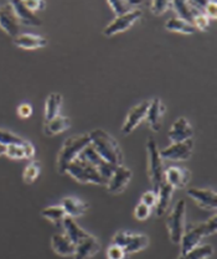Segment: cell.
<instances>
[{
  "label": "cell",
  "instance_id": "42",
  "mask_svg": "<svg viewBox=\"0 0 217 259\" xmlns=\"http://www.w3.org/2000/svg\"><path fill=\"white\" fill-rule=\"evenodd\" d=\"M205 15L208 19H216L217 16V4L216 2H207L205 9H204Z\"/></svg>",
  "mask_w": 217,
  "mask_h": 259
},
{
  "label": "cell",
  "instance_id": "26",
  "mask_svg": "<svg viewBox=\"0 0 217 259\" xmlns=\"http://www.w3.org/2000/svg\"><path fill=\"white\" fill-rule=\"evenodd\" d=\"M171 7L175 8V10L179 14L180 19H183V20L188 21V23L190 24H192L194 16L196 15V14L204 13L201 12V10L196 9L194 5H191L190 2H179V0H177V2L171 3Z\"/></svg>",
  "mask_w": 217,
  "mask_h": 259
},
{
  "label": "cell",
  "instance_id": "16",
  "mask_svg": "<svg viewBox=\"0 0 217 259\" xmlns=\"http://www.w3.org/2000/svg\"><path fill=\"white\" fill-rule=\"evenodd\" d=\"M164 112H165V106H164V103L159 98H154L149 103V108H148L145 119H147L153 132L160 131Z\"/></svg>",
  "mask_w": 217,
  "mask_h": 259
},
{
  "label": "cell",
  "instance_id": "41",
  "mask_svg": "<svg viewBox=\"0 0 217 259\" xmlns=\"http://www.w3.org/2000/svg\"><path fill=\"white\" fill-rule=\"evenodd\" d=\"M24 4H25L27 9L32 13L37 12V10H41L44 7H45V3L41 2V0H26V2H24Z\"/></svg>",
  "mask_w": 217,
  "mask_h": 259
},
{
  "label": "cell",
  "instance_id": "45",
  "mask_svg": "<svg viewBox=\"0 0 217 259\" xmlns=\"http://www.w3.org/2000/svg\"><path fill=\"white\" fill-rule=\"evenodd\" d=\"M5 151H7V147L3 144H0V155H4Z\"/></svg>",
  "mask_w": 217,
  "mask_h": 259
},
{
  "label": "cell",
  "instance_id": "10",
  "mask_svg": "<svg viewBox=\"0 0 217 259\" xmlns=\"http://www.w3.org/2000/svg\"><path fill=\"white\" fill-rule=\"evenodd\" d=\"M0 27L13 37L20 34V23L10 3L0 7Z\"/></svg>",
  "mask_w": 217,
  "mask_h": 259
},
{
  "label": "cell",
  "instance_id": "20",
  "mask_svg": "<svg viewBox=\"0 0 217 259\" xmlns=\"http://www.w3.org/2000/svg\"><path fill=\"white\" fill-rule=\"evenodd\" d=\"M172 192H174V189L166 184L164 181L161 184V186L159 187L158 191H156V214L159 217L163 216V214L166 213V211L169 210L170 202H171Z\"/></svg>",
  "mask_w": 217,
  "mask_h": 259
},
{
  "label": "cell",
  "instance_id": "23",
  "mask_svg": "<svg viewBox=\"0 0 217 259\" xmlns=\"http://www.w3.org/2000/svg\"><path fill=\"white\" fill-rule=\"evenodd\" d=\"M71 126V120L70 118L64 117V115H57L54 119L45 122L44 124V133L49 137H54L56 134L62 133L66 129H68Z\"/></svg>",
  "mask_w": 217,
  "mask_h": 259
},
{
  "label": "cell",
  "instance_id": "19",
  "mask_svg": "<svg viewBox=\"0 0 217 259\" xmlns=\"http://www.w3.org/2000/svg\"><path fill=\"white\" fill-rule=\"evenodd\" d=\"M10 4H12L14 12H15L16 16H18L19 23L29 25V26H40V25L42 24L41 19L35 15V13L30 12V10L27 9L25 4H24V2H18V0H15V2H12Z\"/></svg>",
  "mask_w": 217,
  "mask_h": 259
},
{
  "label": "cell",
  "instance_id": "6",
  "mask_svg": "<svg viewBox=\"0 0 217 259\" xmlns=\"http://www.w3.org/2000/svg\"><path fill=\"white\" fill-rule=\"evenodd\" d=\"M185 214H186V202L180 200L175 205L174 210L169 214L166 220V227L169 230L170 241L175 244H180L185 231Z\"/></svg>",
  "mask_w": 217,
  "mask_h": 259
},
{
  "label": "cell",
  "instance_id": "39",
  "mask_svg": "<svg viewBox=\"0 0 217 259\" xmlns=\"http://www.w3.org/2000/svg\"><path fill=\"white\" fill-rule=\"evenodd\" d=\"M150 212H152V208L148 207L147 205L141 202L137 206L136 210H134V216H136V219L139 220V221H144V220H147L148 217L150 216Z\"/></svg>",
  "mask_w": 217,
  "mask_h": 259
},
{
  "label": "cell",
  "instance_id": "36",
  "mask_svg": "<svg viewBox=\"0 0 217 259\" xmlns=\"http://www.w3.org/2000/svg\"><path fill=\"white\" fill-rule=\"evenodd\" d=\"M192 25L195 26V29L205 31V30H207L208 26H210V19L205 15V13H199L194 16Z\"/></svg>",
  "mask_w": 217,
  "mask_h": 259
},
{
  "label": "cell",
  "instance_id": "29",
  "mask_svg": "<svg viewBox=\"0 0 217 259\" xmlns=\"http://www.w3.org/2000/svg\"><path fill=\"white\" fill-rule=\"evenodd\" d=\"M148 244H149V239H148L147 236L133 235L131 242L128 243V246L124 248V250L128 255V254H132V253H137L139 252V250H143L144 248L148 247Z\"/></svg>",
  "mask_w": 217,
  "mask_h": 259
},
{
  "label": "cell",
  "instance_id": "34",
  "mask_svg": "<svg viewBox=\"0 0 217 259\" xmlns=\"http://www.w3.org/2000/svg\"><path fill=\"white\" fill-rule=\"evenodd\" d=\"M25 143V142H24ZM24 143L23 144H12L7 147V154L12 159H24L25 158V151H24Z\"/></svg>",
  "mask_w": 217,
  "mask_h": 259
},
{
  "label": "cell",
  "instance_id": "13",
  "mask_svg": "<svg viewBox=\"0 0 217 259\" xmlns=\"http://www.w3.org/2000/svg\"><path fill=\"white\" fill-rule=\"evenodd\" d=\"M188 195L194 198L195 202L204 210H216L217 207V195L213 190L208 189H192L188 190Z\"/></svg>",
  "mask_w": 217,
  "mask_h": 259
},
{
  "label": "cell",
  "instance_id": "5",
  "mask_svg": "<svg viewBox=\"0 0 217 259\" xmlns=\"http://www.w3.org/2000/svg\"><path fill=\"white\" fill-rule=\"evenodd\" d=\"M148 150V174H149L150 183L153 185V191H158L159 187L164 183V167L163 159L159 154L158 145L155 140L149 138L147 143Z\"/></svg>",
  "mask_w": 217,
  "mask_h": 259
},
{
  "label": "cell",
  "instance_id": "37",
  "mask_svg": "<svg viewBox=\"0 0 217 259\" xmlns=\"http://www.w3.org/2000/svg\"><path fill=\"white\" fill-rule=\"evenodd\" d=\"M152 12L154 15H163L164 13H166V10L169 8H171V2H167V0H155L152 3Z\"/></svg>",
  "mask_w": 217,
  "mask_h": 259
},
{
  "label": "cell",
  "instance_id": "11",
  "mask_svg": "<svg viewBox=\"0 0 217 259\" xmlns=\"http://www.w3.org/2000/svg\"><path fill=\"white\" fill-rule=\"evenodd\" d=\"M149 103L150 102L144 101L142 103L137 104L136 107L131 109L128 113L127 118H125V122L123 124L122 126V131L124 134H131L137 126L141 124L143 120L145 119L147 117V112L148 108H149Z\"/></svg>",
  "mask_w": 217,
  "mask_h": 259
},
{
  "label": "cell",
  "instance_id": "22",
  "mask_svg": "<svg viewBox=\"0 0 217 259\" xmlns=\"http://www.w3.org/2000/svg\"><path fill=\"white\" fill-rule=\"evenodd\" d=\"M62 207L66 212V216L68 217H78L84 214L89 210L90 205L84 201L79 200L77 197H66L62 201Z\"/></svg>",
  "mask_w": 217,
  "mask_h": 259
},
{
  "label": "cell",
  "instance_id": "31",
  "mask_svg": "<svg viewBox=\"0 0 217 259\" xmlns=\"http://www.w3.org/2000/svg\"><path fill=\"white\" fill-rule=\"evenodd\" d=\"M41 172V162L35 160L31 161L24 170V180H25L26 184H32L35 180L40 176Z\"/></svg>",
  "mask_w": 217,
  "mask_h": 259
},
{
  "label": "cell",
  "instance_id": "25",
  "mask_svg": "<svg viewBox=\"0 0 217 259\" xmlns=\"http://www.w3.org/2000/svg\"><path fill=\"white\" fill-rule=\"evenodd\" d=\"M62 106V96L60 93H51L46 99L45 106V120L54 119L55 117L60 115V109Z\"/></svg>",
  "mask_w": 217,
  "mask_h": 259
},
{
  "label": "cell",
  "instance_id": "33",
  "mask_svg": "<svg viewBox=\"0 0 217 259\" xmlns=\"http://www.w3.org/2000/svg\"><path fill=\"white\" fill-rule=\"evenodd\" d=\"M24 142H25V140H24L23 138L18 137L16 134H13L10 133V132L0 129V144L8 147V145L12 144H23Z\"/></svg>",
  "mask_w": 217,
  "mask_h": 259
},
{
  "label": "cell",
  "instance_id": "15",
  "mask_svg": "<svg viewBox=\"0 0 217 259\" xmlns=\"http://www.w3.org/2000/svg\"><path fill=\"white\" fill-rule=\"evenodd\" d=\"M167 136H169V139L172 143H180L191 139L192 136H194V132H192V126L189 124L188 119L181 117L175 120Z\"/></svg>",
  "mask_w": 217,
  "mask_h": 259
},
{
  "label": "cell",
  "instance_id": "24",
  "mask_svg": "<svg viewBox=\"0 0 217 259\" xmlns=\"http://www.w3.org/2000/svg\"><path fill=\"white\" fill-rule=\"evenodd\" d=\"M62 226H64V228H65V232H66L65 235L67 236L68 238L72 241V243H75V244H77L79 241H82L84 237H87L90 235V233H87L86 231L82 230V228L77 225L72 217L66 216L64 222H62Z\"/></svg>",
  "mask_w": 217,
  "mask_h": 259
},
{
  "label": "cell",
  "instance_id": "3",
  "mask_svg": "<svg viewBox=\"0 0 217 259\" xmlns=\"http://www.w3.org/2000/svg\"><path fill=\"white\" fill-rule=\"evenodd\" d=\"M91 144L90 134H79L66 139L57 156V170L60 174H65L67 166L71 164L77 156L81 154L87 145Z\"/></svg>",
  "mask_w": 217,
  "mask_h": 259
},
{
  "label": "cell",
  "instance_id": "40",
  "mask_svg": "<svg viewBox=\"0 0 217 259\" xmlns=\"http://www.w3.org/2000/svg\"><path fill=\"white\" fill-rule=\"evenodd\" d=\"M142 203H144V205H147L148 207H154V206L156 205V192L155 191H147L143 194L142 196Z\"/></svg>",
  "mask_w": 217,
  "mask_h": 259
},
{
  "label": "cell",
  "instance_id": "1",
  "mask_svg": "<svg viewBox=\"0 0 217 259\" xmlns=\"http://www.w3.org/2000/svg\"><path fill=\"white\" fill-rule=\"evenodd\" d=\"M91 145L109 164L122 165L123 153L117 140L103 129H95L90 133Z\"/></svg>",
  "mask_w": 217,
  "mask_h": 259
},
{
  "label": "cell",
  "instance_id": "8",
  "mask_svg": "<svg viewBox=\"0 0 217 259\" xmlns=\"http://www.w3.org/2000/svg\"><path fill=\"white\" fill-rule=\"evenodd\" d=\"M78 156H81V158L86 159L87 161L91 162V164L101 172V175H102L104 179H107V180H109V178H111L115 169L114 165L109 164V162L104 160L102 156L95 150V148L91 144L87 145V147L81 151V154H79Z\"/></svg>",
  "mask_w": 217,
  "mask_h": 259
},
{
  "label": "cell",
  "instance_id": "28",
  "mask_svg": "<svg viewBox=\"0 0 217 259\" xmlns=\"http://www.w3.org/2000/svg\"><path fill=\"white\" fill-rule=\"evenodd\" d=\"M41 214L45 219H48L49 221L54 223H61V225L66 217V212L62 206H49V207L44 208Z\"/></svg>",
  "mask_w": 217,
  "mask_h": 259
},
{
  "label": "cell",
  "instance_id": "2",
  "mask_svg": "<svg viewBox=\"0 0 217 259\" xmlns=\"http://www.w3.org/2000/svg\"><path fill=\"white\" fill-rule=\"evenodd\" d=\"M217 230V216L207 220L202 223H191L185 226L183 238H181V254L184 255L188 252L194 249L195 247L200 246V242L204 237L215 235Z\"/></svg>",
  "mask_w": 217,
  "mask_h": 259
},
{
  "label": "cell",
  "instance_id": "44",
  "mask_svg": "<svg viewBox=\"0 0 217 259\" xmlns=\"http://www.w3.org/2000/svg\"><path fill=\"white\" fill-rule=\"evenodd\" d=\"M24 151H25V159H31L35 155V148L31 143H24Z\"/></svg>",
  "mask_w": 217,
  "mask_h": 259
},
{
  "label": "cell",
  "instance_id": "27",
  "mask_svg": "<svg viewBox=\"0 0 217 259\" xmlns=\"http://www.w3.org/2000/svg\"><path fill=\"white\" fill-rule=\"evenodd\" d=\"M165 27L169 31L181 32V34H194L196 31L195 26L188 21L183 20L180 18H171L166 21Z\"/></svg>",
  "mask_w": 217,
  "mask_h": 259
},
{
  "label": "cell",
  "instance_id": "12",
  "mask_svg": "<svg viewBox=\"0 0 217 259\" xmlns=\"http://www.w3.org/2000/svg\"><path fill=\"white\" fill-rule=\"evenodd\" d=\"M132 180V171L128 167L123 166V165H118L115 166L113 174L109 178L108 184V191L112 194H119L123 190L125 189V186L128 185L129 181Z\"/></svg>",
  "mask_w": 217,
  "mask_h": 259
},
{
  "label": "cell",
  "instance_id": "9",
  "mask_svg": "<svg viewBox=\"0 0 217 259\" xmlns=\"http://www.w3.org/2000/svg\"><path fill=\"white\" fill-rule=\"evenodd\" d=\"M141 18L142 12L139 9H134L133 12L124 14V15L117 16V18L104 29L103 34L106 35V36H113L115 34L125 31V30H128L132 25Z\"/></svg>",
  "mask_w": 217,
  "mask_h": 259
},
{
  "label": "cell",
  "instance_id": "14",
  "mask_svg": "<svg viewBox=\"0 0 217 259\" xmlns=\"http://www.w3.org/2000/svg\"><path fill=\"white\" fill-rule=\"evenodd\" d=\"M191 179V172L185 167L172 166L164 171V181L169 184L172 189H183L189 184Z\"/></svg>",
  "mask_w": 217,
  "mask_h": 259
},
{
  "label": "cell",
  "instance_id": "21",
  "mask_svg": "<svg viewBox=\"0 0 217 259\" xmlns=\"http://www.w3.org/2000/svg\"><path fill=\"white\" fill-rule=\"evenodd\" d=\"M14 44L20 49L35 50L48 45V40L34 34H19L18 36L14 37Z\"/></svg>",
  "mask_w": 217,
  "mask_h": 259
},
{
  "label": "cell",
  "instance_id": "7",
  "mask_svg": "<svg viewBox=\"0 0 217 259\" xmlns=\"http://www.w3.org/2000/svg\"><path fill=\"white\" fill-rule=\"evenodd\" d=\"M192 148H194V143L191 139H189L185 142L172 143L167 148L159 150V154H160V158L165 159V160L183 161L191 158Z\"/></svg>",
  "mask_w": 217,
  "mask_h": 259
},
{
  "label": "cell",
  "instance_id": "18",
  "mask_svg": "<svg viewBox=\"0 0 217 259\" xmlns=\"http://www.w3.org/2000/svg\"><path fill=\"white\" fill-rule=\"evenodd\" d=\"M52 249L62 257H72L76 252V244L72 243L65 233H56L51 239Z\"/></svg>",
  "mask_w": 217,
  "mask_h": 259
},
{
  "label": "cell",
  "instance_id": "17",
  "mask_svg": "<svg viewBox=\"0 0 217 259\" xmlns=\"http://www.w3.org/2000/svg\"><path fill=\"white\" fill-rule=\"evenodd\" d=\"M100 248L101 244L98 239L92 235H89L76 244V252L73 257L75 259H87L93 257L96 253H98Z\"/></svg>",
  "mask_w": 217,
  "mask_h": 259
},
{
  "label": "cell",
  "instance_id": "30",
  "mask_svg": "<svg viewBox=\"0 0 217 259\" xmlns=\"http://www.w3.org/2000/svg\"><path fill=\"white\" fill-rule=\"evenodd\" d=\"M210 255H212V247L210 244H202V246L195 247L186 254L180 255L179 259H206Z\"/></svg>",
  "mask_w": 217,
  "mask_h": 259
},
{
  "label": "cell",
  "instance_id": "35",
  "mask_svg": "<svg viewBox=\"0 0 217 259\" xmlns=\"http://www.w3.org/2000/svg\"><path fill=\"white\" fill-rule=\"evenodd\" d=\"M132 237H133V233L127 232V231H119L117 232L113 237V243L115 246H119L122 248H125L128 246V243L131 242Z\"/></svg>",
  "mask_w": 217,
  "mask_h": 259
},
{
  "label": "cell",
  "instance_id": "38",
  "mask_svg": "<svg viewBox=\"0 0 217 259\" xmlns=\"http://www.w3.org/2000/svg\"><path fill=\"white\" fill-rule=\"evenodd\" d=\"M125 257H127V253H125L124 248L111 244L107 249V258L108 259H125Z\"/></svg>",
  "mask_w": 217,
  "mask_h": 259
},
{
  "label": "cell",
  "instance_id": "4",
  "mask_svg": "<svg viewBox=\"0 0 217 259\" xmlns=\"http://www.w3.org/2000/svg\"><path fill=\"white\" fill-rule=\"evenodd\" d=\"M66 172L70 174L73 179L82 184H96V185H107L108 180L104 179L101 172L86 159L77 158L67 166Z\"/></svg>",
  "mask_w": 217,
  "mask_h": 259
},
{
  "label": "cell",
  "instance_id": "32",
  "mask_svg": "<svg viewBox=\"0 0 217 259\" xmlns=\"http://www.w3.org/2000/svg\"><path fill=\"white\" fill-rule=\"evenodd\" d=\"M108 4L113 9V12L117 16L124 15V14H128L134 10V7L131 4L129 0H124V2H120V0H109Z\"/></svg>",
  "mask_w": 217,
  "mask_h": 259
},
{
  "label": "cell",
  "instance_id": "43",
  "mask_svg": "<svg viewBox=\"0 0 217 259\" xmlns=\"http://www.w3.org/2000/svg\"><path fill=\"white\" fill-rule=\"evenodd\" d=\"M18 114H19V117H21V118L31 117L32 107L30 106V104H27V103L20 104V106H19V108H18Z\"/></svg>",
  "mask_w": 217,
  "mask_h": 259
}]
</instances>
